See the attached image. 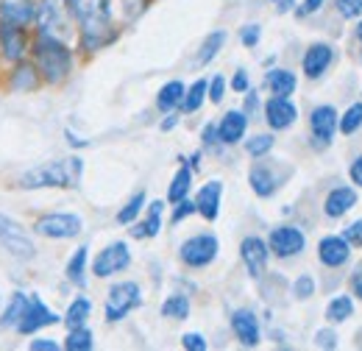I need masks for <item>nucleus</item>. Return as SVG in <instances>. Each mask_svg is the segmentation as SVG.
Returning a JSON list of instances; mask_svg holds the SVG:
<instances>
[{"mask_svg":"<svg viewBox=\"0 0 362 351\" xmlns=\"http://www.w3.org/2000/svg\"><path fill=\"white\" fill-rule=\"evenodd\" d=\"M184 92H187V87L181 84L179 79H173V81H168L165 87L156 92V109L159 112H176L181 106V100H184Z\"/></svg>","mask_w":362,"mask_h":351,"instance_id":"obj_29","label":"nucleus"},{"mask_svg":"<svg viewBox=\"0 0 362 351\" xmlns=\"http://www.w3.org/2000/svg\"><path fill=\"white\" fill-rule=\"evenodd\" d=\"M25 304H28V293L14 290V293L8 296L3 312H0V329H11V332H14L17 323H20V318H23V312H25Z\"/></svg>","mask_w":362,"mask_h":351,"instance_id":"obj_27","label":"nucleus"},{"mask_svg":"<svg viewBox=\"0 0 362 351\" xmlns=\"http://www.w3.org/2000/svg\"><path fill=\"white\" fill-rule=\"evenodd\" d=\"M31 56V34L23 25L0 20V59L6 64H17Z\"/></svg>","mask_w":362,"mask_h":351,"instance_id":"obj_11","label":"nucleus"},{"mask_svg":"<svg viewBox=\"0 0 362 351\" xmlns=\"http://www.w3.org/2000/svg\"><path fill=\"white\" fill-rule=\"evenodd\" d=\"M142 3H145V0H132V6H136V8H142Z\"/></svg>","mask_w":362,"mask_h":351,"instance_id":"obj_59","label":"nucleus"},{"mask_svg":"<svg viewBox=\"0 0 362 351\" xmlns=\"http://www.w3.org/2000/svg\"><path fill=\"white\" fill-rule=\"evenodd\" d=\"M129 265H132V248H129V243L115 240V243H109L106 248H100L95 254V260H92V276L109 279V276L123 273Z\"/></svg>","mask_w":362,"mask_h":351,"instance_id":"obj_12","label":"nucleus"},{"mask_svg":"<svg viewBox=\"0 0 362 351\" xmlns=\"http://www.w3.org/2000/svg\"><path fill=\"white\" fill-rule=\"evenodd\" d=\"M226 87L228 81L218 73V76H212L209 79V87H206V100H212V103H221L223 100V95H226Z\"/></svg>","mask_w":362,"mask_h":351,"instance_id":"obj_41","label":"nucleus"},{"mask_svg":"<svg viewBox=\"0 0 362 351\" xmlns=\"http://www.w3.org/2000/svg\"><path fill=\"white\" fill-rule=\"evenodd\" d=\"M221 198H223V181L212 178L206 184H201V190L195 192V212L204 220H218L221 215Z\"/></svg>","mask_w":362,"mask_h":351,"instance_id":"obj_19","label":"nucleus"},{"mask_svg":"<svg viewBox=\"0 0 362 351\" xmlns=\"http://www.w3.org/2000/svg\"><path fill=\"white\" fill-rule=\"evenodd\" d=\"M273 145H276V137H273V134H254L251 139H245V151H248V156H254V159L268 156L273 151Z\"/></svg>","mask_w":362,"mask_h":351,"instance_id":"obj_39","label":"nucleus"},{"mask_svg":"<svg viewBox=\"0 0 362 351\" xmlns=\"http://www.w3.org/2000/svg\"><path fill=\"white\" fill-rule=\"evenodd\" d=\"M326 0H304L301 3V8H298V17H307V14H315L320 11V6H323Z\"/></svg>","mask_w":362,"mask_h":351,"instance_id":"obj_54","label":"nucleus"},{"mask_svg":"<svg viewBox=\"0 0 362 351\" xmlns=\"http://www.w3.org/2000/svg\"><path fill=\"white\" fill-rule=\"evenodd\" d=\"M351 293L362 301V263L357 265L354 273H351Z\"/></svg>","mask_w":362,"mask_h":351,"instance_id":"obj_53","label":"nucleus"},{"mask_svg":"<svg viewBox=\"0 0 362 351\" xmlns=\"http://www.w3.org/2000/svg\"><path fill=\"white\" fill-rule=\"evenodd\" d=\"M145 204H148L145 190L134 192V195L126 201V207L117 212V223H120V226H132V223H136V218H139V215H142V209H145Z\"/></svg>","mask_w":362,"mask_h":351,"instance_id":"obj_35","label":"nucleus"},{"mask_svg":"<svg viewBox=\"0 0 362 351\" xmlns=\"http://www.w3.org/2000/svg\"><path fill=\"white\" fill-rule=\"evenodd\" d=\"M265 87L271 89V95H284V98H290L296 87H298V79H296V73L293 70H287V67H273L268 70V76H265Z\"/></svg>","mask_w":362,"mask_h":351,"instance_id":"obj_26","label":"nucleus"},{"mask_svg":"<svg viewBox=\"0 0 362 351\" xmlns=\"http://www.w3.org/2000/svg\"><path fill=\"white\" fill-rule=\"evenodd\" d=\"M337 123H340V115H337L334 106L323 103V106H315V109H313V115H310V134H313L317 148L332 145L334 132H337Z\"/></svg>","mask_w":362,"mask_h":351,"instance_id":"obj_15","label":"nucleus"},{"mask_svg":"<svg viewBox=\"0 0 362 351\" xmlns=\"http://www.w3.org/2000/svg\"><path fill=\"white\" fill-rule=\"evenodd\" d=\"M228 34L223 31V28H218V31H212L204 42H201V47H198V56H195V64L198 67H206L209 62H215L218 59V53L223 50V45H226Z\"/></svg>","mask_w":362,"mask_h":351,"instance_id":"obj_30","label":"nucleus"},{"mask_svg":"<svg viewBox=\"0 0 362 351\" xmlns=\"http://www.w3.org/2000/svg\"><path fill=\"white\" fill-rule=\"evenodd\" d=\"M62 349H67V351H92V349H95V338H92V332L87 329V326H76V329H70V332H67V338H64Z\"/></svg>","mask_w":362,"mask_h":351,"instance_id":"obj_37","label":"nucleus"},{"mask_svg":"<svg viewBox=\"0 0 362 351\" xmlns=\"http://www.w3.org/2000/svg\"><path fill=\"white\" fill-rule=\"evenodd\" d=\"M259 40H262V25L248 23V25L240 28V42H243V47H257Z\"/></svg>","mask_w":362,"mask_h":351,"instance_id":"obj_42","label":"nucleus"},{"mask_svg":"<svg viewBox=\"0 0 362 351\" xmlns=\"http://www.w3.org/2000/svg\"><path fill=\"white\" fill-rule=\"evenodd\" d=\"M162 212H165V201H151L145 218L132 223V237L136 240H148V237H156L162 231Z\"/></svg>","mask_w":362,"mask_h":351,"instance_id":"obj_25","label":"nucleus"},{"mask_svg":"<svg viewBox=\"0 0 362 351\" xmlns=\"http://www.w3.org/2000/svg\"><path fill=\"white\" fill-rule=\"evenodd\" d=\"M92 312V301L87 296H76L73 301H70V307L67 312L62 315V323L67 326V329H76V326H87V318H90Z\"/></svg>","mask_w":362,"mask_h":351,"instance_id":"obj_31","label":"nucleus"},{"mask_svg":"<svg viewBox=\"0 0 362 351\" xmlns=\"http://www.w3.org/2000/svg\"><path fill=\"white\" fill-rule=\"evenodd\" d=\"M31 62H34V67H37V73L45 84L59 87L70 79L76 56H73V47L67 45V40L37 31L31 37Z\"/></svg>","mask_w":362,"mask_h":351,"instance_id":"obj_2","label":"nucleus"},{"mask_svg":"<svg viewBox=\"0 0 362 351\" xmlns=\"http://www.w3.org/2000/svg\"><path fill=\"white\" fill-rule=\"evenodd\" d=\"M360 129H362V103H351L343 112V117L337 123V132L343 134V137H351V134H357Z\"/></svg>","mask_w":362,"mask_h":351,"instance_id":"obj_38","label":"nucleus"},{"mask_svg":"<svg viewBox=\"0 0 362 351\" xmlns=\"http://www.w3.org/2000/svg\"><path fill=\"white\" fill-rule=\"evenodd\" d=\"M187 165H189V168H192V171H198V168H201V154H192V156H189V162H187Z\"/></svg>","mask_w":362,"mask_h":351,"instance_id":"obj_58","label":"nucleus"},{"mask_svg":"<svg viewBox=\"0 0 362 351\" xmlns=\"http://www.w3.org/2000/svg\"><path fill=\"white\" fill-rule=\"evenodd\" d=\"M231 89H234L237 95H245V92L251 89V79H248V73H245V70H237V73H234V79H231Z\"/></svg>","mask_w":362,"mask_h":351,"instance_id":"obj_48","label":"nucleus"},{"mask_svg":"<svg viewBox=\"0 0 362 351\" xmlns=\"http://www.w3.org/2000/svg\"><path fill=\"white\" fill-rule=\"evenodd\" d=\"M201 142H204L206 148H215V145L221 142V137H218V123H206V126H204V132H201Z\"/></svg>","mask_w":362,"mask_h":351,"instance_id":"obj_50","label":"nucleus"},{"mask_svg":"<svg viewBox=\"0 0 362 351\" xmlns=\"http://www.w3.org/2000/svg\"><path fill=\"white\" fill-rule=\"evenodd\" d=\"M240 260H243V265H245L248 276H254V279L265 276L268 260H271L268 240H262V237H257V234L243 237V243H240Z\"/></svg>","mask_w":362,"mask_h":351,"instance_id":"obj_14","label":"nucleus"},{"mask_svg":"<svg viewBox=\"0 0 362 351\" xmlns=\"http://www.w3.org/2000/svg\"><path fill=\"white\" fill-rule=\"evenodd\" d=\"M34 234L47 240H73L84 231V220L76 212H42L34 220Z\"/></svg>","mask_w":362,"mask_h":351,"instance_id":"obj_7","label":"nucleus"},{"mask_svg":"<svg viewBox=\"0 0 362 351\" xmlns=\"http://www.w3.org/2000/svg\"><path fill=\"white\" fill-rule=\"evenodd\" d=\"M315 346L317 349H334L337 346V335L332 329H320L315 335Z\"/></svg>","mask_w":362,"mask_h":351,"instance_id":"obj_49","label":"nucleus"},{"mask_svg":"<svg viewBox=\"0 0 362 351\" xmlns=\"http://www.w3.org/2000/svg\"><path fill=\"white\" fill-rule=\"evenodd\" d=\"M349 178H351L357 187H362V154L349 165Z\"/></svg>","mask_w":362,"mask_h":351,"instance_id":"obj_52","label":"nucleus"},{"mask_svg":"<svg viewBox=\"0 0 362 351\" xmlns=\"http://www.w3.org/2000/svg\"><path fill=\"white\" fill-rule=\"evenodd\" d=\"M179 126V115L176 112H168V120H162V132H170Z\"/></svg>","mask_w":362,"mask_h":351,"instance_id":"obj_55","label":"nucleus"},{"mask_svg":"<svg viewBox=\"0 0 362 351\" xmlns=\"http://www.w3.org/2000/svg\"><path fill=\"white\" fill-rule=\"evenodd\" d=\"M357 207V190L354 187H334L329 190V195L323 198V212L326 218H343L346 212H351Z\"/></svg>","mask_w":362,"mask_h":351,"instance_id":"obj_24","label":"nucleus"},{"mask_svg":"<svg viewBox=\"0 0 362 351\" xmlns=\"http://www.w3.org/2000/svg\"><path fill=\"white\" fill-rule=\"evenodd\" d=\"M181 346L187 351H206L209 349V343H206V338L201 335V332H187V335H181Z\"/></svg>","mask_w":362,"mask_h":351,"instance_id":"obj_44","label":"nucleus"},{"mask_svg":"<svg viewBox=\"0 0 362 351\" xmlns=\"http://www.w3.org/2000/svg\"><path fill=\"white\" fill-rule=\"evenodd\" d=\"M0 246L17 260H34L37 257V243H34L31 231L8 215H0Z\"/></svg>","mask_w":362,"mask_h":351,"instance_id":"obj_9","label":"nucleus"},{"mask_svg":"<svg viewBox=\"0 0 362 351\" xmlns=\"http://www.w3.org/2000/svg\"><path fill=\"white\" fill-rule=\"evenodd\" d=\"M67 137H70V145H73V148H81V145H87V139H78V137H76L73 132H67Z\"/></svg>","mask_w":362,"mask_h":351,"instance_id":"obj_57","label":"nucleus"},{"mask_svg":"<svg viewBox=\"0 0 362 351\" xmlns=\"http://www.w3.org/2000/svg\"><path fill=\"white\" fill-rule=\"evenodd\" d=\"M142 304V287L136 282H115L106 293V304H103V315L109 323H117L123 318H129L136 307Z\"/></svg>","mask_w":362,"mask_h":351,"instance_id":"obj_6","label":"nucleus"},{"mask_svg":"<svg viewBox=\"0 0 362 351\" xmlns=\"http://www.w3.org/2000/svg\"><path fill=\"white\" fill-rule=\"evenodd\" d=\"M315 287H317L315 279H313L310 273H301V276L293 282V296L301 299V301H304V299H313V296H315Z\"/></svg>","mask_w":362,"mask_h":351,"instance_id":"obj_40","label":"nucleus"},{"mask_svg":"<svg viewBox=\"0 0 362 351\" xmlns=\"http://www.w3.org/2000/svg\"><path fill=\"white\" fill-rule=\"evenodd\" d=\"M56 323H62V315L47 307L45 301L40 299V293H28V304H25V312H23V318H20L14 332L23 335V338H31V335L42 332L47 326H56Z\"/></svg>","mask_w":362,"mask_h":351,"instance_id":"obj_10","label":"nucleus"},{"mask_svg":"<svg viewBox=\"0 0 362 351\" xmlns=\"http://www.w3.org/2000/svg\"><path fill=\"white\" fill-rule=\"evenodd\" d=\"M67 8L78 25L81 50L95 53L115 40V20H112V0H67Z\"/></svg>","mask_w":362,"mask_h":351,"instance_id":"obj_1","label":"nucleus"},{"mask_svg":"<svg viewBox=\"0 0 362 351\" xmlns=\"http://www.w3.org/2000/svg\"><path fill=\"white\" fill-rule=\"evenodd\" d=\"M317 260L326 267H343L351 260V246L346 243L343 234H326L317 243Z\"/></svg>","mask_w":362,"mask_h":351,"instance_id":"obj_18","label":"nucleus"},{"mask_svg":"<svg viewBox=\"0 0 362 351\" xmlns=\"http://www.w3.org/2000/svg\"><path fill=\"white\" fill-rule=\"evenodd\" d=\"M334 62V47L326 42H313L307 47V53H304V59H301V70H304V76L307 79H320L326 70H329V64Z\"/></svg>","mask_w":362,"mask_h":351,"instance_id":"obj_20","label":"nucleus"},{"mask_svg":"<svg viewBox=\"0 0 362 351\" xmlns=\"http://www.w3.org/2000/svg\"><path fill=\"white\" fill-rule=\"evenodd\" d=\"M189 215H195V201L184 198V201H179V204H173V215H170L173 223H181V220L189 218Z\"/></svg>","mask_w":362,"mask_h":351,"instance_id":"obj_46","label":"nucleus"},{"mask_svg":"<svg viewBox=\"0 0 362 351\" xmlns=\"http://www.w3.org/2000/svg\"><path fill=\"white\" fill-rule=\"evenodd\" d=\"M218 254H221V240L212 231H198V234L187 237L179 246V260L187 267H192V270L209 267L218 260Z\"/></svg>","mask_w":362,"mask_h":351,"instance_id":"obj_5","label":"nucleus"},{"mask_svg":"<svg viewBox=\"0 0 362 351\" xmlns=\"http://www.w3.org/2000/svg\"><path fill=\"white\" fill-rule=\"evenodd\" d=\"M343 237H346V243L351 248H362V220H354L351 226H346L343 229Z\"/></svg>","mask_w":362,"mask_h":351,"instance_id":"obj_45","label":"nucleus"},{"mask_svg":"<svg viewBox=\"0 0 362 351\" xmlns=\"http://www.w3.org/2000/svg\"><path fill=\"white\" fill-rule=\"evenodd\" d=\"M73 14L67 8V0H37V31H45L53 37H62L67 40L70 34V25H73Z\"/></svg>","mask_w":362,"mask_h":351,"instance_id":"obj_8","label":"nucleus"},{"mask_svg":"<svg viewBox=\"0 0 362 351\" xmlns=\"http://www.w3.org/2000/svg\"><path fill=\"white\" fill-rule=\"evenodd\" d=\"M0 20L31 28L37 20V0H0Z\"/></svg>","mask_w":362,"mask_h":351,"instance_id":"obj_23","label":"nucleus"},{"mask_svg":"<svg viewBox=\"0 0 362 351\" xmlns=\"http://www.w3.org/2000/svg\"><path fill=\"white\" fill-rule=\"evenodd\" d=\"M337 14L346 20H357L362 14V0H337Z\"/></svg>","mask_w":362,"mask_h":351,"instance_id":"obj_43","label":"nucleus"},{"mask_svg":"<svg viewBox=\"0 0 362 351\" xmlns=\"http://www.w3.org/2000/svg\"><path fill=\"white\" fill-rule=\"evenodd\" d=\"M273 6H276V11L279 14H284V11H293V6H296V0H271Z\"/></svg>","mask_w":362,"mask_h":351,"instance_id":"obj_56","label":"nucleus"},{"mask_svg":"<svg viewBox=\"0 0 362 351\" xmlns=\"http://www.w3.org/2000/svg\"><path fill=\"white\" fill-rule=\"evenodd\" d=\"M87 265H90V248L87 246H78L73 251V257L67 260V282H73L76 287H87Z\"/></svg>","mask_w":362,"mask_h":351,"instance_id":"obj_28","label":"nucleus"},{"mask_svg":"<svg viewBox=\"0 0 362 351\" xmlns=\"http://www.w3.org/2000/svg\"><path fill=\"white\" fill-rule=\"evenodd\" d=\"M0 304H3V296H0Z\"/></svg>","mask_w":362,"mask_h":351,"instance_id":"obj_61","label":"nucleus"},{"mask_svg":"<svg viewBox=\"0 0 362 351\" xmlns=\"http://www.w3.org/2000/svg\"><path fill=\"white\" fill-rule=\"evenodd\" d=\"M228 323H231V332L240 340V346H245V349L259 346L262 329H259V318L251 309H234L231 318H228Z\"/></svg>","mask_w":362,"mask_h":351,"instance_id":"obj_17","label":"nucleus"},{"mask_svg":"<svg viewBox=\"0 0 362 351\" xmlns=\"http://www.w3.org/2000/svg\"><path fill=\"white\" fill-rule=\"evenodd\" d=\"M357 40H360V42H362V23H360V25H357Z\"/></svg>","mask_w":362,"mask_h":351,"instance_id":"obj_60","label":"nucleus"},{"mask_svg":"<svg viewBox=\"0 0 362 351\" xmlns=\"http://www.w3.org/2000/svg\"><path fill=\"white\" fill-rule=\"evenodd\" d=\"M189 190H192V168L184 162L179 171H176V176H173L170 187H168V204L184 201V198L189 195Z\"/></svg>","mask_w":362,"mask_h":351,"instance_id":"obj_32","label":"nucleus"},{"mask_svg":"<svg viewBox=\"0 0 362 351\" xmlns=\"http://www.w3.org/2000/svg\"><path fill=\"white\" fill-rule=\"evenodd\" d=\"M28 349L31 351H59L62 349V343H56V340H50V338H31V340H28Z\"/></svg>","mask_w":362,"mask_h":351,"instance_id":"obj_47","label":"nucleus"},{"mask_svg":"<svg viewBox=\"0 0 362 351\" xmlns=\"http://www.w3.org/2000/svg\"><path fill=\"white\" fill-rule=\"evenodd\" d=\"M354 315V299L351 296H334L329 304H326V318L332 323H343Z\"/></svg>","mask_w":362,"mask_h":351,"instance_id":"obj_36","label":"nucleus"},{"mask_svg":"<svg viewBox=\"0 0 362 351\" xmlns=\"http://www.w3.org/2000/svg\"><path fill=\"white\" fill-rule=\"evenodd\" d=\"M81 176H84V159L64 156L28 168L25 173H20L17 184L23 190H76L81 184Z\"/></svg>","mask_w":362,"mask_h":351,"instance_id":"obj_3","label":"nucleus"},{"mask_svg":"<svg viewBox=\"0 0 362 351\" xmlns=\"http://www.w3.org/2000/svg\"><path fill=\"white\" fill-rule=\"evenodd\" d=\"M268 248H271L273 257H279V260H293V257H298L307 248V234L298 226H293V223L276 226L268 234Z\"/></svg>","mask_w":362,"mask_h":351,"instance_id":"obj_13","label":"nucleus"},{"mask_svg":"<svg viewBox=\"0 0 362 351\" xmlns=\"http://www.w3.org/2000/svg\"><path fill=\"white\" fill-rule=\"evenodd\" d=\"M248 115L243 109H228L226 115L218 120V137H221V145H237L240 139H245L248 132Z\"/></svg>","mask_w":362,"mask_h":351,"instance_id":"obj_21","label":"nucleus"},{"mask_svg":"<svg viewBox=\"0 0 362 351\" xmlns=\"http://www.w3.org/2000/svg\"><path fill=\"white\" fill-rule=\"evenodd\" d=\"M259 106H262V103H259V95H257L254 89H248V92H245V109H243V112L251 117V115L259 112Z\"/></svg>","mask_w":362,"mask_h":351,"instance_id":"obj_51","label":"nucleus"},{"mask_svg":"<svg viewBox=\"0 0 362 351\" xmlns=\"http://www.w3.org/2000/svg\"><path fill=\"white\" fill-rule=\"evenodd\" d=\"M262 109H265V123L271 126V132H284L298 120V106L284 95H271Z\"/></svg>","mask_w":362,"mask_h":351,"instance_id":"obj_16","label":"nucleus"},{"mask_svg":"<svg viewBox=\"0 0 362 351\" xmlns=\"http://www.w3.org/2000/svg\"><path fill=\"white\" fill-rule=\"evenodd\" d=\"M189 299L184 296V293H173V296H168L165 301H162V318H170V321H187L189 318Z\"/></svg>","mask_w":362,"mask_h":351,"instance_id":"obj_34","label":"nucleus"},{"mask_svg":"<svg viewBox=\"0 0 362 351\" xmlns=\"http://www.w3.org/2000/svg\"><path fill=\"white\" fill-rule=\"evenodd\" d=\"M206 87H209V81L206 79H198V81H192L187 92H184V100H181V112L184 115H192V112H198L201 106H204V100H206Z\"/></svg>","mask_w":362,"mask_h":351,"instance_id":"obj_33","label":"nucleus"},{"mask_svg":"<svg viewBox=\"0 0 362 351\" xmlns=\"http://www.w3.org/2000/svg\"><path fill=\"white\" fill-rule=\"evenodd\" d=\"M42 84V79H40V73H37V67H34V62H28V59H23V62H17V64H11V73H8V81H6V87L8 92H17V95H25V92H31V89H37Z\"/></svg>","mask_w":362,"mask_h":351,"instance_id":"obj_22","label":"nucleus"},{"mask_svg":"<svg viewBox=\"0 0 362 351\" xmlns=\"http://www.w3.org/2000/svg\"><path fill=\"white\" fill-rule=\"evenodd\" d=\"M290 176H293V168H290V165H284V162H279V159L262 156V159H257V162L251 165V171H248V184H251V190H254L257 198H271V195H276V192L281 190V184H284Z\"/></svg>","mask_w":362,"mask_h":351,"instance_id":"obj_4","label":"nucleus"}]
</instances>
